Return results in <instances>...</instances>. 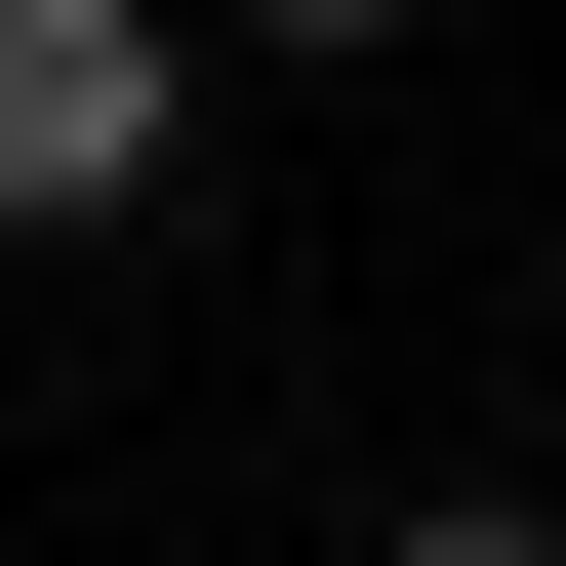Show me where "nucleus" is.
Here are the masks:
<instances>
[{
  "mask_svg": "<svg viewBox=\"0 0 566 566\" xmlns=\"http://www.w3.org/2000/svg\"><path fill=\"white\" fill-rule=\"evenodd\" d=\"M202 163V0H0V243H122Z\"/></svg>",
  "mask_w": 566,
  "mask_h": 566,
  "instance_id": "1",
  "label": "nucleus"
},
{
  "mask_svg": "<svg viewBox=\"0 0 566 566\" xmlns=\"http://www.w3.org/2000/svg\"><path fill=\"white\" fill-rule=\"evenodd\" d=\"M405 566H566V526H526V485H446V526H405Z\"/></svg>",
  "mask_w": 566,
  "mask_h": 566,
  "instance_id": "2",
  "label": "nucleus"
},
{
  "mask_svg": "<svg viewBox=\"0 0 566 566\" xmlns=\"http://www.w3.org/2000/svg\"><path fill=\"white\" fill-rule=\"evenodd\" d=\"M243 41H446V0H243Z\"/></svg>",
  "mask_w": 566,
  "mask_h": 566,
  "instance_id": "3",
  "label": "nucleus"
}]
</instances>
